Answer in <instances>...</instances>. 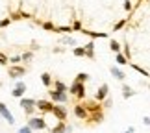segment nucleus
<instances>
[{"mask_svg": "<svg viewBox=\"0 0 150 133\" xmlns=\"http://www.w3.org/2000/svg\"><path fill=\"white\" fill-rule=\"evenodd\" d=\"M19 106H21V109L24 111V115L26 117H33V115L37 113V109H35V100L33 98H19Z\"/></svg>", "mask_w": 150, "mask_h": 133, "instance_id": "nucleus-1", "label": "nucleus"}, {"mask_svg": "<svg viewBox=\"0 0 150 133\" xmlns=\"http://www.w3.org/2000/svg\"><path fill=\"white\" fill-rule=\"evenodd\" d=\"M28 128H30L32 131H43L47 129V120H45L43 117H37V115H33V117H28Z\"/></svg>", "mask_w": 150, "mask_h": 133, "instance_id": "nucleus-2", "label": "nucleus"}, {"mask_svg": "<svg viewBox=\"0 0 150 133\" xmlns=\"http://www.w3.org/2000/svg\"><path fill=\"white\" fill-rule=\"evenodd\" d=\"M69 92H71V96H74L76 100H85V96H87L85 85L80 83V82H72L71 87H69Z\"/></svg>", "mask_w": 150, "mask_h": 133, "instance_id": "nucleus-3", "label": "nucleus"}, {"mask_svg": "<svg viewBox=\"0 0 150 133\" xmlns=\"http://www.w3.org/2000/svg\"><path fill=\"white\" fill-rule=\"evenodd\" d=\"M28 74V67L26 65H9L8 67V76L11 80H21L22 76Z\"/></svg>", "mask_w": 150, "mask_h": 133, "instance_id": "nucleus-4", "label": "nucleus"}, {"mask_svg": "<svg viewBox=\"0 0 150 133\" xmlns=\"http://www.w3.org/2000/svg\"><path fill=\"white\" fill-rule=\"evenodd\" d=\"M52 115L57 118V122H65L67 117H69V111H67V107L63 106V103H54V107H52Z\"/></svg>", "mask_w": 150, "mask_h": 133, "instance_id": "nucleus-5", "label": "nucleus"}, {"mask_svg": "<svg viewBox=\"0 0 150 133\" xmlns=\"http://www.w3.org/2000/svg\"><path fill=\"white\" fill-rule=\"evenodd\" d=\"M48 96H50V102L52 103H67L69 102V92H59L56 89H50L48 91Z\"/></svg>", "mask_w": 150, "mask_h": 133, "instance_id": "nucleus-6", "label": "nucleus"}, {"mask_svg": "<svg viewBox=\"0 0 150 133\" xmlns=\"http://www.w3.org/2000/svg\"><path fill=\"white\" fill-rule=\"evenodd\" d=\"M0 117H2L6 122H8L9 126H13L15 124V117L13 115H11V111H9V107L6 106L4 102H0Z\"/></svg>", "mask_w": 150, "mask_h": 133, "instance_id": "nucleus-7", "label": "nucleus"}, {"mask_svg": "<svg viewBox=\"0 0 150 133\" xmlns=\"http://www.w3.org/2000/svg\"><path fill=\"white\" fill-rule=\"evenodd\" d=\"M108 96H109V85H108V83H102L100 87L96 89V92H95V100L102 103Z\"/></svg>", "mask_w": 150, "mask_h": 133, "instance_id": "nucleus-8", "label": "nucleus"}, {"mask_svg": "<svg viewBox=\"0 0 150 133\" xmlns=\"http://www.w3.org/2000/svg\"><path fill=\"white\" fill-rule=\"evenodd\" d=\"M52 107H54V103H52L50 100H35V109L41 111L43 115L52 113Z\"/></svg>", "mask_w": 150, "mask_h": 133, "instance_id": "nucleus-9", "label": "nucleus"}, {"mask_svg": "<svg viewBox=\"0 0 150 133\" xmlns=\"http://www.w3.org/2000/svg\"><path fill=\"white\" fill-rule=\"evenodd\" d=\"M26 89H28V87H26V83H24V82H15V87H13V91H11V96L19 100V98L24 96Z\"/></svg>", "mask_w": 150, "mask_h": 133, "instance_id": "nucleus-10", "label": "nucleus"}, {"mask_svg": "<svg viewBox=\"0 0 150 133\" xmlns=\"http://www.w3.org/2000/svg\"><path fill=\"white\" fill-rule=\"evenodd\" d=\"M74 115H76V118L85 120V122H87V118H89V113H87V109L83 107V103H76V106H74Z\"/></svg>", "mask_w": 150, "mask_h": 133, "instance_id": "nucleus-11", "label": "nucleus"}, {"mask_svg": "<svg viewBox=\"0 0 150 133\" xmlns=\"http://www.w3.org/2000/svg\"><path fill=\"white\" fill-rule=\"evenodd\" d=\"M109 74H111V76L117 80V82H124V80H126L124 70H120L119 67H111V68H109Z\"/></svg>", "mask_w": 150, "mask_h": 133, "instance_id": "nucleus-12", "label": "nucleus"}, {"mask_svg": "<svg viewBox=\"0 0 150 133\" xmlns=\"http://www.w3.org/2000/svg\"><path fill=\"white\" fill-rule=\"evenodd\" d=\"M83 50H85V57H87V59H95V43L93 41L83 44Z\"/></svg>", "mask_w": 150, "mask_h": 133, "instance_id": "nucleus-13", "label": "nucleus"}, {"mask_svg": "<svg viewBox=\"0 0 150 133\" xmlns=\"http://www.w3.org/2000/svg\"><path fill=\"white\" fill-rule=\"evenodd\" d=\"M9 19H11V22L13 20H21V19H30V13H26V11H13V13L9 15Z\"/></svg>", "mask_w": 150, "mask_h": 133, "instance_id": "nucleus-14", "label": "nucleus"}, {"mask_svg": "<svg viewBox=\"0 0 150 133\" xmlns=\"http://www.w3.org/2000/svg\"><path fill=\"white\" fill-rule=\"evenodd\" d=\"M80 32H82L83 35H89V37H93V39H104V37H108V33H102V32H98V33H96V32H91V30H83V28H82Z\"/></svg>", "mask_w": 150, "mask_h": 133, "instance_id": "nucleus-15", "label": "nucleus"}, {"mask_svg": "<svg viewBox=\"0 0 150 133\" xmlns=\"http://www.w3.org/2000/svg\"><path fill=\"white\" fill-rule=\"evenodd\" d=\"M32 61H33V52L32 50L22 52V54H21V63H22V65H28V63H32Z\"/></svg>", "mask_w": 150, "mask_h": 133, "instance_id": "nucleus-16", "label": "nucleus"}, {"mask_svg": "<svg viewBox=\"0 0 150 133\" xmlns=\"http://www.w3.org/2000/svg\"><path fill=\"white\" fill-rule=\"evenodd\" d=\"M50 133H67V124L65 122H57L54 128L50 129Z\"/></svg>", "mask_w": 150, "mask_h": 133, "instance_id": "nucleus-17", "label": "nucleus"}, {"mask_svg": "<svg viewBox=\"0 0 150 133\" xmlns=\"http://www.w3.org/2000/svg\"><path fill=\"white\" fill-rule=\"evenodd\" d=\"M41 83L45 85V87H50L52 85V74L50 72H43L41 74Z\"/></svg>", "mask_w": 150, "mask_h": 133, "instance_id": "nucleus-18", "label": "nucleus"}, {"mask_svg": "<svg viewBox=\"0 0 150 133\" xmlns=\"http://www.w3.org/2000/svg\"><path fill=\"white\" fill-rule=\"evenodd\" d=\"M134 94H135V91L132 89L130 85H126V83H124V85H122V96L126 98V100H128V98H132Z\"/></svg>", "mask_w": 150, "mask_h": 133, "instance_id": "nucleus-19", "label": "nucleus"}, {"mask_svg": "<svg viewBox=\"0 0 150 133\" xmlns=\"http://www.w3.org/2000/svg\"><path fill=\"white\" fill-rule=\"evenodd\" d=\"M54 89L59 91V92H69V87L63 82H59V80H54Z\"/></svg>", "mask_w": 150, "mask_h": 133, "instance_id": "nucleus-20", "label": "nucleus"}, {"mask_svg": "<svg viewBox=\"0 0 150 133\" xmlns=\"http://www.w3.org/2000/svg\"><path fill=\"white\" fill-rule=\"evenodd\" d=\"M59 43L65 44V46H78V44H76V39H74V37H61Z\"/></svg>", "mask_w": 150, "mask_h": 133, "instance_id": "nucleus-21", "label": "nucleus"}, {"mask_svg": "<svg viewBox=\"0 0 150 133\" xmlns=\"http://www.w3.org/2000/svg\"><path fill=\"white\" fill-rule=\"evenodd\" d=\"M109 48H111V52H115V54H119L122 46H120V43H119V41H115V39H111V41H109Z\"/></svg>", "mask_w": 150, "mask_h": 133, "instance_id": "nucleus-22", "label": "nucleus"}, {"mask_svg": "<svg viewBox=\"0 0 150 133\" xmlns=\"http://www.w3.org/2000/svg\"><path fill=\"white\" fill-rule=\"evenodd\" d=\"M89 80V74L87 72H78L76 78H74V82H80V83H85Z\"/></svg>", "mask_w": 150, "mask_h": 133, "instance_id": "nucleus-23", "label": "nucleus"}, {"mask_svg": "<svg viewBox=\"0 0 150 133\" xmlns=\"http://www.w3.org/2000/svg\"><path fill=\"white\" fill-rule=\"evenodd\" d=\"M41 26H43V30H47V32H56V24H54V22H50V20L41 22Z\"/></svg>", "mask_w": 150, "mask_h": 133, "instance_id": "nucleus-24", "label": "nucleus"}, {"mask_svg": "<svg viewBox=\"0 0 150 133\" xmlns=\"http://www.w3.org/2000/svg\"><path fill=\"white\" fill-rule=\"evenodd\" d=\"M56 32L57 33H71L72 32V28H71V24H63V26H56Z\"/></svg>", "mask_w": 150, "mask_h": 133, "instance_id": "nucleus-25", "label": "nucleus"}, {"mask_svg": "<svg viewBox=\"0 0 150 133\" xmlns=\"http://www.w3.org/2000/svg\"><path fill=\"white\" fill-rule=\"evenodd\" d=\"M72 54L76 56V57H85V50H83V46H74Z\"/></svg>", "mask_w": 150, "mask_h": 133, "instance_id": "nucleus-26", "label": "nucleus"}, {"mask_svg": "<svg viewBox=\"0 0 150 133\" xmlns=\"http://www.w3.org/2000/svg\"><path fill=\"white\" fill-rule=\"evenodd\" d=\"M115 61H117V65H128V59H126V57L120 54V52L115 56Z\"/></svg>", "mask_w": 150, "mask_h": 133, "instance_id": "nucleus-27", "label": "nucleus"}, {"mask_svg": "<svg viewBox=\"0 0 150 133\" xmlns=\"http://www.w3.org/2000/svg\"><path fill=\"white\" fill-rule=\"evenodd\" d=\"M8 59H9V65H21V54H15V56L8 57Z\"/></svg>", "mask_w": 150, "mask_h": 133, "instance_id": "nucleus-28", "label": "nucleus"}, {"mask_svg": "<svg viewBox=\"0 0 150 133\" xmlns=\"http://www.w3.org/2000/svg\"><path fill=\"white\" fill-rule=\"evenodd\" d=\"M132 68H134L135 72L143 74V76H145V78H148V72H146V70H145V68H143V67H139V65H132Z\"/></svg>", "mask_w": 150, "mask_h": 133, "instance_id": "nucleus-29", "label": "nucleus"}, {"mask_svg": "<svg viewBox=\"0 0 150 133\" xmlns=\"http://www.w3.org/2000/svg\"><path fill=\"white\" fill-rule=\"evenodd\" d=\"M0 65H2V67H8L9 65V59H8V56H6L4 52H0Z\"/></svg>", "mask_w": 150, "mask_h": 133, "instance_id": "nucleus-30", "label": "nucleus"}, {"mask_svg": "<svg viewBox=\"0 0 150 133\" xmlns=\"http://www.w3.org/2000/svg\"><path fill=\"white\" fill-rule=\"evenodd\" d=\"M126 24H128V20H119L117 24L113 26V32H119V30H122V28H124Z\"/></svg>", "mask_w": 150, "mask_h": 133, "instance_id": "nucleus-31", "label": "nucleus"}, {"mask_svg": "<svg viewBox=\"0 0 150 133\" xmlns=\"http://www.w3.org/2000/svg\"><path fill=\"white\" fill-rule=\"evenodd\" d=\"M102 107H104V109H109V107H113V100H111V98H106V100L102 102Z\"/></svg>", "mask_w": 150, "mask_h": 133, "instance_id": "nucleus-32", "label": "nucleus"}, {"mask_svg": "<svg viewBox=\"0 0 150 133\" xmlns=\"http://www.w3.org/2000/svg\"><path fill=\"white\" fill-rule=\"evenodd\" d=\"M71 28H72V30H76V32H80L83 26H82V22H80V20H74L72 24H71Z\"/></svg>", "mask_w": 150, "mask_h": 133, "instance_id": "nucleus-33", "label": "nucleus"}, {"mask_svg": "<svg viewBox=\"0 0 150 133\" xmlns=\"http://www.w3.org/2000/svg\"><path fill=\"white\" fill-rule=\"evenodd\" d=\"M9 24H11V19H9V17H6V19L0 20V28H8Z\"/></svg>", "mask_w": 150, "mask_h": 133, "instance_id": "nucleus-34", "label": "nucleus"}, {"mask_svg": "<svg viewBox=\"0 0 150 133\" xmlns=\"http://www.w3.org/2000/svg\"><path fill=\"white\" fill-rule=\"evenodd\" d=\"M124 11H128V13H130V11H134V6H132L130 0H126V2H124Z\"/></svg>", "mask_w": 150, "mask_h": 133, "instance_id": "nucleus-35", "label": "nucleus"}, {"mask_svg": "<svg viewBox=\"0 0 150 133\" xmlns=\"http://www.w3.org/2000/svg\"><path fill=\"white\" fill-rule=\"evenodd\" d=\"M54 54H63V52H65V48H63V46H54Z\"/></svg>", "mask_w": 150, "mask_h": 133, "instance_id": "nucleus-36", "label": "nucleus"}, {"mask_svg": "<svg viewBox=\"0 0 150 133\" xmlns=\"http://www.w3.org/2000/svg\"><path fill=\"white\" fill-rule=\"evenodd\" d=\"M17 133H33V131H32L30 128H28V126H22V128H21L19 131H17Z\"/></svg>", "mask_w": 150, "mask_h": 133, "instance_id": "nucleus-37", "label": "nucleus"}, {"mask_svg": "<svg viewBox=\"0 0 150 133\" xmlns=\"http://www.w3.org/2000/svg\"><path fill=\"white\" fill-rule=\"evenodd\" d=\"M143 124H145V126H150V117H145V118H143Z\"/></svg>", "mask_w": 150, "mask_h": 133, "instance_id": "nucleus-38", "label": "nucleus"}, {"mask_svg": "<svg viewBox=\"0 0 150 133\" xmlns=\"http://www.w3.org/2000/svg\"><path fill=\"white\" fill-rule=\"evenodd\" d=\"M37 48H39V44H37L35 41H33V43H32V50H37Z\"/></svg>", "mask_w": 150, "mask_h": 133, "instance_id": "nucleus-39", "label": "nucleus"}, {"mask_svg": "<svg viewBox=\"0 0 150 133\" xmlns=\"http://www.w3.org/2000/svg\"><path fill=\"white\" fill-rule=\"evenodd\" d=\"M120 133H135V131H120Z\"/></svg>", "mask_w": 150, "mask_h": 133, "instance_id": "nucleus-40", "label": "nucleus"}, {"mask_svg": "<svg viewBox=\"0 0 150 133\" xmlns=\"http://www.w3.org/2000/svg\"><path fill=\"white\" fill-rule=\"evenodd\" d=\"M2 85H4V83H2V82H0V89H2Z\"/></svg>", "mask_w": 150, "mask_h": 133, "instance_id": "nucleus-41", "label": "nucleus"}, {"mask_svg": "<svg viewBox=\"0 0 150 133\" xmlns=\"http://www.w3.org/2000/svg\"><path fill=\"white\" fill-rule=\"evenodd\" d=\"M148 89H150V85H148Z\"/></svg>", "mask_w": 150, "mask_h": 133, "instance_id": "nucleus-42", "label": "nucleus"}]
</instances>
